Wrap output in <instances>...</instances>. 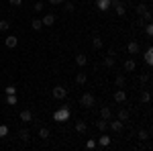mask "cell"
<instances>
[{"instance_id":"6da1fadb","label":"cell","mask_w":153,"mask_h":151,"mask_svg":"<svg viewBox=\"0 0 153 151\" xmlns=\"http://www.w3.org/2000/svg\"><path fill=\"white\" fill-rule=\"evenodd\" d=\"M53 121L55 123H65V121H70V108L68 106H61L59 110L53 112Z\"/></svg>"},{"instance_id":"7a4b0ae2","label":"cell","mask_w":153,"mask_h":151,"mask_svg":"<svg viewBox=\"0 0 153 151\" xmlns=\"http://www.w3.org/2000/svg\"><path fill=\"white\" fill-rule=\"evenodd\" d=\"M94 102H96V98H94V94H90V92L82 94V98H80V104H82L84 108H92Z\"/></svg>"},{"instance_id":"3957f363","label":"cell","mask_w":153,"mask_h":151,"mask_svg":"<svg viewBox=\"0 0 153 151\" xmlns=\"http://www.w3.org/2000/svg\"><path fill=\"white\" fill-rule=\"evenodd\" d=\"M110 6H114V12H117L118 16H125V12H127V8H125L123 0H110Z\"/></svg>"},{"instance_id":"277c9868","label":"cell","mask_w":153,"mask_h":151,"mask_svg":"<svg viewBox=\"0 0 153 151\" xmlns=\"http://www.w3.org/2000/svg\"><path fill=\"white\" fill-rule=\"evenodd\" d=\"M51 94H53V98H57V100H63V98L68 96V88H63V86H55V88L51 90Z\"/></svg>"},{"instance_id":"5b68a950","label":"cell","mask_w":153,"mask_h":151,"mask_svg":"<svg viewBox=\"0 0 153 151\" xmlns=\"http://www.w3.org/2000/svg\"><path fill=\"white\" fill-rule=\"evenodd\" d=\"M127 100V92L123 90V88H118L117 92H114V102H118V104H123Z\"/></svg>"},{"instance_id":"8992f818","label":"cell","mask_w":153,"mask_h":151,"mask_svg":"<svg viewBox=\"0 0 153 151\" xmlns=\"http://www.w3.org/2000/svg\"><path fill=\"white\" fill-rule=\"evenodd\" d=\"M4 45L8 47V49H14V47L19 45V39H16L14 35H8L6 39H4Z\"/></svg>"},{"instance_id":"52a82bcc","label":"cell","mask_w":153,"mask_h":151,"mask_svg":"<svg viewBox=\"0 0 153 151\" xmlns=\"http://www.w3.org/2000/svg\"><path fill=\"white\" fill-rule=\"evenodd\" d=\"M41 23H43V27H53L55 25V14H45L41 19Z\"/></svg>"},{"instance_id":"ba28073f","label":"cell","mask_w":153,"mask_h":151,"mask_svg":"<svg viewBox=\"0 0 153 151\" xmlns=\"http://www.w3.org/2000/svg\"><path fill=\"white\" fill-rule=\"evenodd\" d=\"M127 51H129L131 55H137V53H139V43H137V41H131L129 45H127Z\"/></svg>"},{"instance_id":"9c48e42d","label":"cell","mask_w":153,"mask_h":151,"mask_svg":"<svg viewBox=\"0 0 153 151\" xmlns=\"http://www.w3.org/2000/svg\"><path fill=\"white\" fill-rule=\"evenodd\" d=\"M96 6H98V10H108L110 8V0H96Z\"/></svg>"},{"instance_id":"30bf717a","label":"cell","mask_w":153,"mask_h":151,"mask_svg":"<svg viewBox=\"0 0 153 151\" xmlns=\"http://www.w3.org/2000/svg\"><path fill=\"white\" fill-rule=\"evenodd\" d=\"M86 80H88V76H86L84 71H78V74H76V84H78V86H84Z\"/></svg>"},{"instance_id":"8fae6325","label":"cell","mask_w":153,"mask_h":151,"mask_svg":"<svg viewBox=\"0 0 153 151\" xmlns=\"http://www.w3.org/2000/svg\"><path fill=\"white\" fill-rule=\"evenodd\" d=\"M21 121H23V123H31V121H33V112H31V110H23V112H21Z\"/></svg>"},{"instance_id":"7c38bea8","label":"cell","mask_w":153,"mask_h":151,"mask_svg":"<svg viewBox=\"0 0 153 151\" xmlns=\"http://www.w3.org/2000/svg\"><path fill=\"white\" fill-rule=\"evenodd\" d=\"M76 63H78L80 68H84V65L88 63V57H86L84 53H78V55H76Z\"/></svg>"},{"instance_id":"4fadbf2b","label":"cell","mask_w":153,"mask_h":151,"mask_svg":"<svg viewBox=\"0 0 153 151\" xmlns=\"http://www.w3.org/2000/svg\"><path fill=\"white\" fill-rule=\"evenodd\" d=\"M100 116H102L104 121H110V118H112V110H110L108 106H104V108L100 110Z\"/></svg>"},{"instance_id":"5bb4252c","label":"cell","mask_w":153,"mask_h":151,"mask_svg":"<svg viewBox=\"0 0 153 151\" xmlns=\"http://www.w3.org/2000/svg\"><path fill=\"white\" fill-rule=\"evenodd\" d=\"M96 129L104 133L106 129H108V121H104V118H100V121H96Z\"/></svg>"},{"instance_id":"9a60e30c","label":"cell","mask_w":153,"mask_h":151,"mask_svg":"<svg viewBox=\"0 0 153 151\" xmlns=\"http://www.w3.org/2000/svg\"><path fill=\"white\" fill-rule=\"evenodd\" d=\"M123 125H125V123H123V121H112V123H110V129H112V131H114V133H118V131H120V129H123Z\"/></svg>"},{"instance_id":"2e32d148","label":"cell","mask_w":153,"mask_h":151,"mask_svg":"<svg viewBox=\"0 0 153 151\" xmlns=\"http://www.w3.org/2000/svg\"><path fill=\"white\" fill-rule=\"evenodd\" d=\"M86 129H88V125L84 121H76V131L78 133H86Z\"/></svg>"},{"instance_id":"e0dca14e","label":"cell","mask_w":153,"mask_h":151,"mask_svg":"<svg viewBox=\"0 0 153 151\" xmlns=\"http://www.w3.org/2000/svg\"><path fill=\"white\" fill-rule=\"evenodd\" d=\"M98 145H100V147H108V145H110V137H108V135H102V137L98 139Z\"/></svg>"},{"instance_id":"ac0fdd59","label":"cell","mask_w":153,"mask_h":151,"mask_svg":"<svg viewBox=\"0 0 153 151\" xmlns=\"http://www.w3.org/2000/svg\"><path fill=\"white\" fill-rule=\"evenodd\" d=\"M92 45H94V49H102L104 43H102V39H100V37L96 35V37H92Z\"/></svg>"},{"instance_id":"d6986e66","label":"cell","mask_w":153,"mask_h":151,"mask_svg":"<svg viewBox=\"0 0 153 151\" xmlns=\"http://www.w3.org/2000/svg\"><path fill=\"white\" fill-rule=\"evenodd\" d=\"M31 27H33L35 31H41V29H43V23H41V19H33V21H31Z\"/></svg>"},{"instance_id":"ffe728a7","label":"cell","mask_w":153,"mask_h":151,"mask_svg":"<svg viewBox=\"0 0 153 151\" xmlns=\"http://www.w3.org/2000/svg\"><path fill=\"white\" fill-rule=\"evenodd\" d=\"M135 68H137V63H135L133 59H127V61H125V70L127 71H133Z\"/></svg>"},{"instance_id":"44dd1931","label":"cell","mask_w":153,"mask_h":151,"mask_svg":"<svg viewBox=\"0 0 153 151\" xmlns=\"http://www.w3.org/2000/svg\"><path fill=\"white\" fill-rule=\"evenodd\" d=\"M145 61H147L149 65H151V63H153V49H151V47H149V49L145 51Z\"/></svg>"},{"instance_id":"7402d4cb","label":"cell","mask_w":153,"mask_h":151,"mask_svg":"<svg viewBox=\"0 0 153 151\" xmlns=\"http://www.w3.org/2000/svg\"><path fill=\"white\" fill-rule=\"evenodd\" d=\"M6 104H10V106L16 104V94H6Z\"/></svg>"},{"instance_id":"603a6c76","label":"cell","mask_w":153,"mask_h":151,"mask_svg":"<svg viewBox=\"0 0 153 151\" xmlns=\"http://www.w3.org/2000/svg\"><path fill=\"white\" fill-rule=\"evenodd\" d=\"M149 100H151V94L147 92V90H145V92H141V102H143V104H147Z\"/></svg>"},{"instance_id":"cb8c5ba5","label":"cell","mask_w":153,"mask_h":151,"mask_svg":"<svg viewBox=\"0 0 153 151\" xmlns=\"http://www.w3.org/2000/svg\"><path fill=\"white\" fill-rule=\"evenodd\" d=\"M118 121H123V123L129 121V110H120V112H118Z\"/></svg>"},{"instance_id":"d4e9b609","label":"cell","mask_w":153,"mask_h":151,"mask_svg":"<svg viewBox=\"0 0 153 151\" xmlns=\"http://www.w3.org/2000/svg\"><path fill=\"white\" fill-rule=\"evenodd\" d=\"M143 21H145V23H151V21H153L151 10H145V12H143Z\"/></svg>"},{"instance_id":"484cf974","label":"cell","mask_w":153,"mask_h":151,"mask_svg":"<svg viewBox=\"0 0 153 151\" xmlns=\"http://www.w3.org/2000/svg\"><path fill=\"white\" fill-rule=\"evenodd\" d=\"M39 137L47 139V137H49V129H47V127H41V129H39Z\"/></svg>"},{"instance_id":"4316f807","label":"cell","mask_w":153,"mask_h":151,"mask_svg":"<svg viewBox=\"0 0 153 151\" xmlns=\"http://www.w3.org/2000/svg\"><path fill=\"white\" fill-rule=\"evenodd\" d=\"M114 84H117V88H123V86H125V78H123V76H117V78H114Z\"/></svg>"},{"instance_id":"83f0119b","label":"cell","mask_w":153,"mask_h":151,"mask_svg":"<svg viewBox=\"0 0 153 151\" xmlns=\"http://www.w3.org/2000/svg\"><path fill=\"white\" fill-rule=\"evenodd\" d=\"M6 135H8V127L6 125H0V139H4Z\"/></svg>"},{"instance_id":"f1b7e54d","label":"cell","mask_w":153,"mask_h":151,"mask_svg":"<svg viewBox=\"0 0 153 151\" xmlns=\"http://www.w3.org/2000/svg\"><path fill=\"white\" fill-rule=\"evenodd\" d=\"M10 29V23L8 21H0V31H8Z\"/></svg>"},{"instance_id":"f546056e","label":"cell","mask_w":153,"mask_h":151,"mask_svg":"<svg viewBox=\"0 0 153 151\" xmlns=\"http://www.w3.org/2000/svg\"><path fill=\"white\" fill-rule=\"evenodd\" d=\"M63 8H65L68 12H74V4H71L70 0H65V2H63Z\"/></svg>"},{"instance_id":"4dcf8cb0","label":"cell","mask_w":153,"mask_h":151,"mask_svg":"<svg viewBox=\"0 0 153 151\" xmlns=\"http://www.w3.org/2000/svg\"><path fill=\"white\" fill-rule=\"evenodd\" d=\"M139 139L147 141V139H149V131H139Z\"/></svg>"},{"instance_id":"1f68e13d","label":"cell","mask_w":153,"mask_h":151,"mask_svg":"<svg viewBox=\"0 0 153 151\" xmlns=\"http://www.w3.org/2000/svg\"><path fill=\"white\" fill-rule=\"evenodd\" d=\"M104 63H106V68H112V65H114V57H110V55H108V57L104 59Z\"/></svg>"},{"instance_id":"d6a6232c","label":"cell","mask_w":153,"mask_h":151,"mask_svg":"<svg viewBox=\"0 0 153 151\" xmlns=\"http://www.w3.org/2000/svg\"><path fill=\"white\" fill-rule=\"evenodd\" d=\"M145 33H147V37L153 35V25H151V23H147V27H145Z\"/></svg>"},{"instance_id":"836d02e7","label":"cell","mask_w":153,"mask_h":151,"mask_svg":"<svg viewBox=\"0 0 153 151\" xmlns=\"http://www.w3.org/2000/svg\"><path fill=\"white\" fill-rule=\"evenodd\" d=\"M145 10H147V6H145V4H139V6L135 8V12H137V14H143Z\"/></svg>"},{"instance_id":"e575fe53","label":"cell","mask_w":153,"mask_h":151,"mask_svg":"<svg viewBox=\"0 0 153 151\" xmlns=\"http://www.w3.org/2000/svg\"><path fill=\"white\" fill-rule=\"evenodd\" d=\"M33 8H35V12H41V10H43V2H35Z\"/></svg>"},{"instance_id":"d590c367","label":"cell","mask_w":153,"mask_h":151,"mask_svg":"<svg viewBox=\"0 0 153 151\" xmlns=\"http://www.w3.org/2000/svg\"><path fill=\"white\" fill-rule=\"evenodd\" d=\"M29 137H31L29 131H21V139H23V141H29Z\"/></svg>"},{"instance_id":"8d00e7d4","label":"cell","mask_w":153,"mask_h":151,"mask_svg":"<svg viewBox=\"0 0 153 151\" xmlns=\"http://www.w3.org/2000/svg\"><path fill=\"white\" fill-rule=\"evenodd\" d=\"M86 147H88V149H94V147H96V141H94V139H90L88 143H86Z\"/></svg>"},{"instance_id":"74e56055","label":"cell","mask_w":153,"mask_h":151,"mask_svg":"<svg viewBox=\"0 0 153 151\" xmlns=\"http://www.w3.org/2000/svg\"><path fill=\"white\" fill-rule=\"evenodd\" d=\"M65 0H49V4H53V6H59V4H63Z\"/></svg>"},{"instance_id":"f35d334b","label":"cell","mask_w":153,"mask_h":151,"mask_svg":"<svg viewBox=\"0 0 153 151\" xmlns=\"http://www.w3.org/2000/svg\"><path fill=\"white\" fill-rule=\"evenodd\" d=\"M6 94H16V88H14V86H8V88H6Z\"/></svg>"},{"instance_id":"ab89813d","label":"cell","mask_w":153,"mask_h":151,"mask_svg":"<svg viewBox=\"0 0 153 151\" xmlns=\"http://www.w3.org/2000/svg\"><path fill=\"white\" fill-rule=\"evenodd\" d=\"M21 2H23V0H10L12 6H21Z\"/></svg>"}]
</instances>
